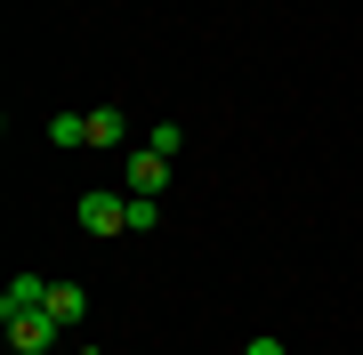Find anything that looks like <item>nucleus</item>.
<instances>
[{
	"label": "nucleus",
	"instance_id": "nucleus-1",
	"mask_svg": "<svg viewBox=\"0 0 363 355\" xmlns=\"http://www.w3.org/2000/svg\"><path fill=\"white\" fill-rule=\"evenodd\" d=\"M81 235H130V194L89 186V194H81Z\"/></svg>",
	"mask_w": 363,
	"mask_h": 355
},
{
	"label": "nucleus",
	"instance_id": "nucleus-7",
	"mask_svg": "<svg viewBox=\"0 0 363 355\" xmlns=\"http://www.w3.org/2000/svg\"><path fill=\"white\" fill-rule=\"evenodd\" d=\"M49 145H57V154L89 145V113H49Z\"/></svg>",
	"mask_w": 363,
	"mask_h": 355
},
{
	"label": "nucleus",
	"instance_id": "nucleus-5",
	"mask_svg": "<svg viewBox=\"0 0 363 355\" xmlns=\"http://www.w3.org/2000/svg\"><path fill=\"white\" fill-rule=\"evenodd\" d=\"M89 145H130V113H121V106H97L89 113Z\"/></svg>",
	"mask_w": 363,
	"mask_h": 355
},
{
	"label": "nucleus",
	"instance_id": "nucleus-2",
	"mask_svg": "<svg viewBox=\"0 0 363 355\" xmlns=\"http://www.w3.org/2000/svg\"><path fill=\"white\" fill-rule=\"evenodd\" d=\"M0 331H9V347H16V355H49L65 323H57L49 307H33V315H0Z\"/></svg>",
	"mask_w": 363,
	"mask_h": 355
},
{
	"label": "nucleus",
	"instance_id": "nucleus-8",
	"mask_svg": "<svg viewBox=\"0 0 363 355\" xmlns=\"http://www.w3.org/2000/svg\"><path fill=\"white\" fill-rule=\"evenodd\" d=\"M145 145H154L162 162H178V154H186V130H178V121H154V130H145Z\"/></svg>",
	"mask_w": 363,
	"mask_h": 355
},
{
	"label": "nucleus",
	"instance_id": "nucleus-10",
	"mask_svg": "<svg viewBox=\"0 0 363 355\" xmlns=\"http://www.w3.org/2000/svg\"><path fill=\"white\" fill-rule=\"evenodd\" d=\"M242 355H283V339H250V347H242Z\"/></svg>",
	"mask_w": 363,
	"mask_h": 355
},
{
	"label": "nucleus",
	"instance_id": "nucleus-3",
	"mask_svg": "<svg viewBox=\"0 0 363 355\" xmlns=\"http://www.w3.org/2000/svg\"><path fill=\"white\" fill-rule=\"evenodd\" d=\"M121 186H130V194H162V186H169V162L154 154V145H138V154H121Z\"/></svg>",
	"mask_w": 363,
	"mask_h": 355
},
{
	"label": "nucleus",
	"instance_id": "nucleus-6",
	"mask_svg": "<svg viewBox=\"0 0 363 355\" xmlns=\"http://www.w3.org/2000/svg\"><path fill=\"white\" fill-rule=\"evenodd\" d=\"M49 315H57V323L73 331L81 315H89V291H81V283H57V291H49Z\"/></svg>",
	"mask_w": 363,
	"mask_h": 355
},
{
	"label": "nucleus",
	"instance_id": "nucleus-9",
	"mask_svg": "<svg viewBox=\"0 0 363 355\" xmlns=\"http://www.w3.org/2000/svg\"><path fill=\"white\" fill-rule=\"evenodd\" d=\"M162 226V202L154 194H130V235H154Z\"/></svg>",
	"mask_w": 363,
	"mask_h": 355
},
{
	"label": "nucleus",
	"instance_id": "nucleus-4",
	"mask_svg": "<svg viewBox=\"0 0 363 355\" xmlns=\"http://www.w3.org/2000/svg\"><path fill=\"white\" fill-rule=\"evenodd\" d=\"M49 275H9V291H0V315H33V307H49Z\"/></svg>",
	"mask_w": 363,
	"mask_h": 355
}]
</instances>
